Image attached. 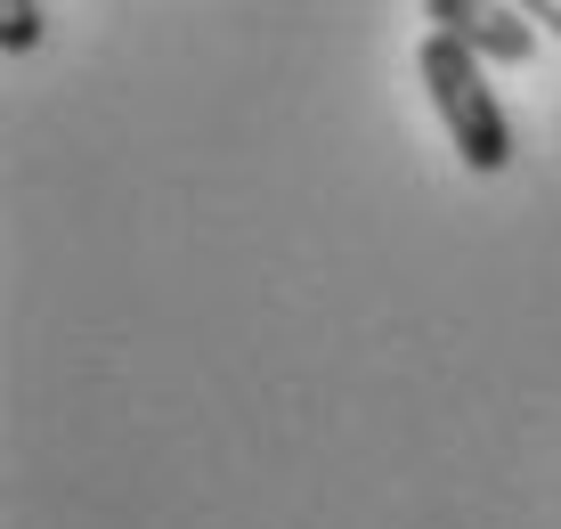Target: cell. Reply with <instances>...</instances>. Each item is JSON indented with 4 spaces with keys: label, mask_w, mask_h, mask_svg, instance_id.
I'll return each instance as SVG.
<instances>
[{
    "label": "cell",
    "mask_w": 561,
    "mask_h": 529,
    "mask_svg": "<svg viewBox=\"0 0 561 529\" xmlns=\"http://www.w3.org/2000/svg\"><path fill=\"white\" fill-rule=\"evenodd\" d=\"M480 66H489V57H472L456 33H423V49H415V74H423V90H432L456 155L472 171H505L513 164V114L496 106V90H489Z\"/></svg>",
    "instance_id": "obj_1"
},
{
    "label": "cell",
    "mask_w": 561,
    "mask_h": 529,
    "mask_svg": "<svg viewBox=\"0 0 561 529\" xmlns=\"http://www.w3.org/2000/svg\"><path fill=\"white\" fill-rule=\"evenodd\" d=\"M423 16H432V33H456L489 66H529L537 49V25L520 16V0H423Z\"/></svg>",
    "instance_id": "obj_2"
},
{
    "label": "cell",
    "mask_w": 561,
    "mask_h": 529,
    "mask_svg": "<svg viewBox=\"0 0 561 529\" xmlns=\"http://www.w3.org/2000/svg\"><path fill=\"white\" fill-rule=\"evenodd\" d=\"M42 42V0H0V49H33Z\"/></svg>",
    "instance_id": "obj_3"
},
{
    "label": "cell",
    "mask_w": 561,
    "mask_h": 529,
    "mask_svg": "<svg viewBox=\"0 0 561 529\" xmlns=\"http://www.w3.org/2000/svg\"><path fill=\"white\" fill-rule=\"evenodd\" d=\"M520 16H529V25H546V33H561V0H520Z\"/></svg>",
    "instance_id": "obj_4"
}]
</instances>
